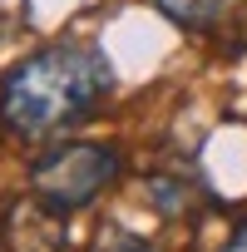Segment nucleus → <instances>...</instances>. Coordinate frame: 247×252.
<instances>
[{
	"mask_svg": "<svg viewBox=\"0 0 247 252\" xmlns=\"http://www.w3.org/2000/svg\"><path fill=\"white\" fill-rule=\"evenodd\" d=\"M114 94V64L89 40H55L5 69L0 79V134L20 144H55L89 124Z\"/></svg>",
	"mask_w": 247,
	"mask_h": 252,
	"instance_id": "1",
	"label": "nucleus"
},
{
	"mask_svg": "<svg viewBox=\"0 0 247 252\" xmlns=\"http://www.w3.org/2000/svg\"><path fill=\"white\" fill-rule=\"evenodd\" d=\"M124 178V154L114 144H55L30 163V193L50 218H69L89 203H99Z\"/></svg>",
	"mask_w": 247,
	"mask_h": 252,
	"instance_id": "2",
	"label": "nucleus"
},
{
	"mask_svg": "<svg viewBox=\"0 0 247 252\" xmlns=\"http://www.w3.org/2000/svg\"><path fill=\"white\" fill-rule=\"evenodd\" d=\"M144 193H149V203H154L163 218H178V222H198V218L213 208V193H208V183H203L198 173L158 168V173H149Z\"/></svg>",
	"mask_w": 247,
	"mask_h": 252,
	"instance_id": "3",
	"label": "nucleus"
},
{
	"mask_svg": "<svg viewBox=\"0 0 247 252\" xmlns=\"http://www.w3.org/2000/svg\"><path fill=\"white\" fill-rule=\"evenodd\" d=\"M154 5L188 35H217L227 10H232V0H154Z\"/></svg>",
	"mask_w": 247,
	"mask_h": 252,
	"instance_id": "4",
	"label": "nucleus"
},
{
	"mask_svg": "<svg viewBox=\"0 0 247 252\" xmlns=\"http://www.w3.org/2000/svg\"><path fill=\"white\" fill-rule=\"evenodd\" d=\"M94 252H158L149 237H139V232H124V227H114V232H104L99 237V247Z\"/></svg>",
	"mask_w": 247,
	"mask_h": 252,
	"instance_id": "5",
	"label": "nucleus"
},
{
	"mask_svg": "<svg viewBox=\"0 0 247 252\" xmlns=\"http://www.w3.org/2000/svg\"><path fill=\"white\" fill-rule=\"evenodd\" d=\"M217 252H247V218H242V222H237V227L227 232V242H222Z\"/></svg>",
	"mask_w": 247,
	"mask_h": 252,
	"instance_id": "6",
	"label": "nucleus"
}]
</instances>
